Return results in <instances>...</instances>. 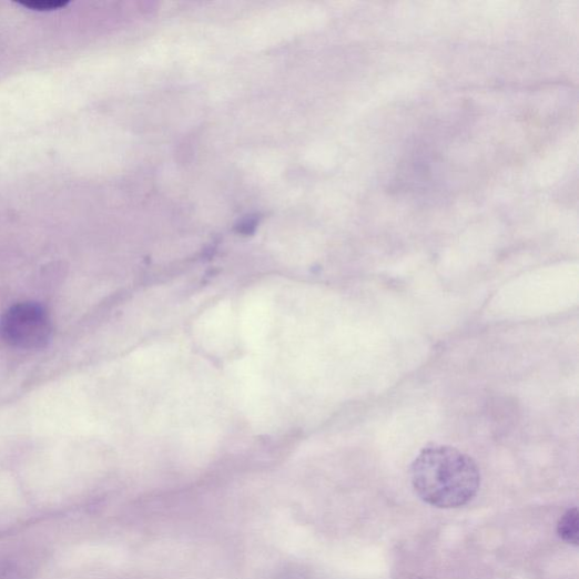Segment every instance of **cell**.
<instances>
[{"label": "cell", "mask_w": 579, "mask_h": 579, "mask_svg": "<svg viewBox=\"0 0 579 579\" xmlns=\"http://www.w3.org/2000/svg\"><path fill=\"white\" fill-rule=\"evenodd\" d=\"M417 495L438 508H458L469 504L481 484L477 463L469 455L446 445H429L412 466Z\"/></svg>", "instance_id": "obj_1"}, {"label": "cell", "mask_w": 579, "mask_h": 579, "mask_svg": "<svg viewBox=\"0 0 579 579\" xmlns=\"http://www.w3.org/2000/svg\"><path fill=\"white\" fill-rule=\"evenodd\" d=\"M51 334L49 314L37 303L16 305L0 318V337L19 349H42L50 341Z\"/></svg>", "instance_id": "obj_2"}, {"label": "cell", "mask_w": 579, "mask_h": 579, "mask_svg": "<svg viewBox=\"0 0 579 579\" xmlns=\"http://www.w3.org/2000/svg\"><path fill=\"white\" fill-rule=\"evenodd\" d=\"M558 534L562 540L577 545L578 541V514L577 509L569 510L560 520Z\"/></svg>", "instance_id": "obj_3"}, {"label": "cell", "mask_w": 579, "mask_h": 579, "mask_svg": "<svg viewBox=\"0 0 579 579\" xmlns=\"http://www.w3.org/2000/svg\"><path fill=\"white\" fill-rule=\"evenodd\" d=\"M20 4L32 11L43 12L63 9L70 4V0H28Z\"/></svg>", "instance_id": "obj_4"}]
</instances>
